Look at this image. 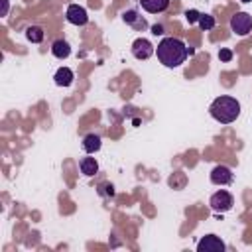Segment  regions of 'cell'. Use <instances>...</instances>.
Instances as JSON below:
<instances>
[{"mask_svg":"<svg viewBox=\"0 0 252 252\" xmlns=\"http://www.w3.org/2000/svg\"><path fill=\"white\" fill-rule=\"evenodd\" d=\"M26 37H28V41H32V43H41L43 37H45L43 28H39V26H30V28H26Z\"/></svg>","mask_w":252,"mask_h":252,"instance_id":"15","label":"cell"},{"mask_svg":"<svg viewBox=\"0 0 252 252\" xmlns=\"http://www.w3.org/2000/svg\"><path fill=\"white\" fill-rule=\"evenodd\" d=\"M140 6L148 12V14H161L167 10L169 0H140Z\"/></svg>","mask_w":252,"mask_h":252,"instance_id":"11","label":"cell"},{"mask_svg":"<svg viewBox=\"0 0 252 252\" xmlns=\"http://www.w3.org/2000/svg\"><path fill=\"white\" fill-rule=\"evenodd\" d=\"M197 24H199V28H201V30L209 32V30H213V28H215V16H211V14H201Z\"/></svg>","mask_w":252,"mask_h":252,"instance_id":"16","label":"cell"},{"mask_svg":"<svg viewBox=\"0 0 252 252\" xmlns=\"http://www.w3.org/2000/svg\"><path fill=\"white\" fill-rule=\"evenodd\" d=\"M224 242L217 234H205L197 242V252H224Z\"/></svg>","mask_w":252,"mask_h":252,"instance_id":"7","label":"cell"},{"mask_svg":"<svg viewBox=\"0 0 252 252\" xmlns=\"http://www.w3.org/2000/svg\"><path fill=\"white\" fill-rule=\"evenodd\" d=\"M230 32L236 35H248L252 32V16L248 12H236L230 18Z\"/></svg>","mask_w":252,"mask_h":252,"instance_id":"3","label":"cell"},{"mask_svg":"<svg viewBox=\"0 0 252 252\" xmlns=\"http://www.w3.org/2000/svg\"><path fill=\"white\" fill-rule=\"evenodd\" d=\"M65 18H67V22L73 24V26H85V24L89 22L87 10H85L83 6H79V4H69V6H67V12H65Z\"/></svg>","mask_w":252,"mask_h":252,"instance_id":"8","label":"cell"},{"mask_svg":"<svg viewBox=\"0 0 252 252\" xmlns=\"http://www.w3.org/2000/svg\"><path fill=\"white\" fill-rule=\"evenodd\" d=\"M100 146H102V140H100L98 134H87V136L83 138V142H81V148H83L87 154H96V152L100 150Z\"/></svg>","mask_w":252,"mask_h":252,"instance_id":"12","label":"cell"},{"mask_svg":"<svg viewBox=\"0 0 252 252\" xmlns=\"http://www.w3.org/2000/svg\"><path fill=\"white\" fill-rule=\"evenodd\" d=\"M152 33H154V35H161V33H163V26H161V24L152 26Z\"/></svg>","mask_w":252,"mask_h":252,"instance_id":"19","label":"cell"},{"mask_svg":"<svg viewBox=\"0 0 252 252\" xmlns=\"http://www.w3.org/2000/svg\"><path fill=\"white\" fill-rule=\"evenodd\" d=\"M232 177H234V175H232V169H230L228 165H222V163L215 165V167L211 169V175H209L211 183H213V185H219V187L232 183Z\"/></svg>","mask_w":252,"mask_h":252,"instance_id":"6","label":"cell"},{"mask_svg":"<svg viewBox=\"0 0 252 252\" xmlns=\"http://www.w3.org/2000/svg\"><path fill=\"white\" fill-rule=\"evenodd\" d=\"M156 55L163 67L175 69L185 63L189 53H187V45L179 37H163L156 47Z\"/></svg>","mask_w":252,"mask_h":252,"instance_id":"1","label":"cell"},{"mask_svg":"<svg viewBox=\"0 0 252 252\" xmlns=\"http://www.w3.org/2000/svg\"><path fill=\"white\" fill-rule=\"evenodd\" d=\"M4 2V10H2V16H6V12H8V0H2Z\"/></svg>","mask_w":252,"mask_h":252,"instance_id":"20","label":"cell"},{"mask_svg":"<svg viewBox=\"0 0 252 252\" xmlns=\"http://www.w3.org/2000/svg\"><path fill=\"white\" fill-rule=\"evenodd\" d=\"M209 114L219 122V124H230L240 116V102L234 96L228 94H220L217 96L211 106H209Z\"/></svg>","mask_w":252,"mask_h":252,"instance_id":"2","label":"cell"},{"mask_svg":"<svg viewBox=\"0 0 252 252\" xmlns=\"http://www.w3.org/2000/svg\"><path fill=\"white\" fill-rule=\"evenodd\" d=\"M79 169H81L83 175L93 177V175L98 171V161H96L94 158H81V161H79Z\"/></svg>","mask_w":252,"mask_h":252,"instance_id":"14","label":"cell"},{"mask_svg":"<svg viewBox=\"0 0 252 252\" xmlns=\"http://www.w3.org/2000/svg\"><path fill=\"white\" fill-rule=\"evenodd\" d=\"M51 55L57 59H67L71 55V45L65 39H55L51 43Z\"/></svg>","mask_w":252,"mask_h":252,"instance_id":"13","label":"cell"},{"mask_svg":"<svg viewBox=\"0 0 252 252\" xmlns=\"http://www.w3.org/2000/svg\"><path fill=\"white\" fill-rule=\"evenodd\" d=\"M199 16H201V12H197V10H187V12H185V20H187L189 24L199 22Z\"/></svg>","mask_w":252,"mask_h":252,"instance_id":"17","label":"cell"},{"mask_svg":"<svg viewBox=\"0 0 252 252\" xmlns=\"http://www.w3.org/2000/svg\"><path fill=\"white\" fill-rule=\"evenodd\" d=\"M132 55L136 57V59H140V61H146V59H150L154 53H156V47L152 45V41L150 39H146V37H136L134 41H132Z\"/></svg>","mask_w":252,"mask_h":252,"instance_id":"5","label":"cell"},{"mask_svg":"<svg viewBox=\"0 0 252 252\" xmlns=\"http://www.w3.org/2000/svg\"><path fill=\"white\" fill-rule=\"evenodd\" d=\"M240 2H244V4H248V2H252V0H240Z\"/></svg>","mask_w":252,"mask_h":252,"instance_id":"21","label":"cell"},{"mask_svg":"<svg viewBox=\"0 0 252 252\" xmlns=\"http://www.w3.org/2000/svg\"><path fill=\"white\" fill-rule=\"evenodd\" d=\"M209 205H211V209H213L215 213H226V211H230V209H232L234 199H232V195H230L228 191L220 189V191H217V193H213V195H211Z\"/></svg>","mask_w":252,"mask_h":252,"instance_id":"4","label":"cell"},{"mask_svg":"<svg viewBox=\"0 0 252 252\" xmlns=\"http://www.w3.org/2000/svg\"><path fill=\"white\" fill-rule=\"evenodd\" d=\"M53 81H55L57 87H63V89L65 87H71L73 81H75V73L69 67H59L55 71V75H53Z\"/></svg>","mask_w":252,"mask_h":252,"instance_id":"10","label":"cell"},{"mask_svg":"<svg viewBox=\"0 0 252 252\" xmlns=\"http://www.w3.org/2000/svg\"><path fill=\"white\" fill-rule=\"evenodd\" d=\"M122 20H124L128 26H132L134 30H138V32L148 30V22H146L144 16H140L138 10H126V12L122 14Z\"/></svg>","mask_w":252,"mask_h":252,"instance_id":"9","label":"cell"},{"mask_svg":"<svg viewBox=\"0 0 252 252\" xmlns=\"http://www.w3.org/2000/svg\"><path fill=\"white\" fill-rule=\"evenodd\" d=\"M219 59L224 61V63L230 61V59H232V51H230V49H220V51H219Z\"/></svg>","mask_w":252,"mask_h":252,"instance_id":"18","label":"cell"}]
</instances>
